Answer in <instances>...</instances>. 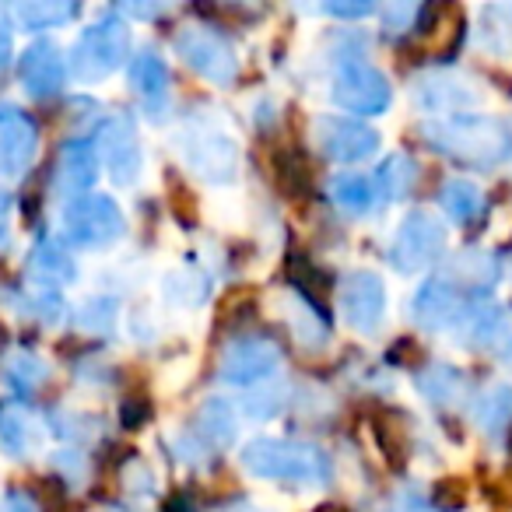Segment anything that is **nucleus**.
<instances>
[{"instance_id":"obj_39","label":"nucleus","mask_w":512,"mask_h":512,"mask_svg":"<svg viewBox=\"0 0 512 512\" xmlns=\"http://www.w3.org/2000/svg\"><path fill=\"white\" fill-rule=\"evenodd\" d=\"M127 15H137V18H158L162 15V8H123Z\"/></svg>"},{"instance_id":"obj_16","label":"nucleus","mask_w":512,"mask_h":512,"mask_svg":"<svg viewBox=\"0 0 512 512\" xmlns=\"http://www.w3.org/2000/svg\"><path fill=\"white\" fill-rule=\"evenodd\" d=\"M67 81V64L64 53L53 43H36L25 50L22 57V85L32 99H50L64 88Z\"/></svg>"},{"instance_id":"obj_23","label":"nucleus","mask_w":512,"mask_h":512,"mask_svg":"<svg viewBox=\"0 0 512 512\" xmlns=\"http://www.w3.org/2000/svg\"><path fill=\"white\" fill-rule=\"evenodd\" d=\"M439 204H442V211H446L449 221H456V225H470V221L481 218L484 193L477 190L474 183H467V179H449V183H442V190H439Z\"/></svg>"},{"instance_id":"obj_17","label":"nucleus","mask_w":512,"mask_h":512,"mask_svg":"<svg viewBox=\"0 0 512 512\" xmlns=\"http://www.w3.org/2000/svg\"><path fill=\"white\" fill-rule=\"evenodd\" d=\"M99 176V151L92 141H67L57 158V190L67 197H85Z\"/></svg>"},{"instance_id":"obj_31","label":"nucleus","mask_w":512,"mask_h":512,"mask_svg":"<svg viewBox=\"0 0 512 512\" xmlns=\"http://www.w3.org/2000/svg\"><path fill=\"white\" fill-rule=\"evenodd\" d=\"M113 316H116L113 302L95 299V302H85V306H81L78 323L85 330H109V327H113Z\"/></svg>"},{"instance_id":"obj_8","label":"nucleus","mask_w":512,"mask_h":512,"mask_svg":"<svg viewBox=\"0 0 512 512\" xmlns=\"http://www.w3.org/2000/svg\"><path fill=\"white\" fill-rule=\"evenodd\" d=\"M330 99H334L344 113L379 116L390 109L393 92L383 71H376V67L365 64V60H355V64H344L341 71H337Z\"/></svg>"},{"instance_id":"obj_30","label":"nucleus","mask_w":512,"mask_h":512,"mask_svg":"<svg viewBox=\"0 0 512 512\" xmlns=\"http://www.w3.org/2000/svg\"><path fill=\"white\" fill-rule=\"evenodd\" d=\"M463 383H467V379L456 369H449V365H432V369H425L418 376L421 393H425L428 400H435V404H453L463 393Z\"/></svg>"},{"instance_id":"obj_11","label":"nucleus","mask_w":512,"mask_h":512,"mask_svg":"<svg viewBox=\"0 0 512 512\" xmlns=\"http://www.w3.org/2000/svg\"><path fill=\"white\" fill-rule=\"evenodd\" d=\"M316 148L330 158V162H365L369 155H376L379 134L369 130L365 123L348 120V116H320L313 123Z\"/></svg>"},{"instance_id":"obj_12","label":"nucleus","mask_w":512,"mask_h":512,"mask_svg":"<svg viewBox=\"0 0 512 512\" xmlns=\"http://www.w3.org/2000/svg\"><path fill=\"white\" fill-rule=\"evenodd\" d=\"M281 365V348L267 337H239L221 351V379L235 386L264 383Z\"/></svg>"},{"instance_id":"obj_1","label":"nucleus","mask_w":512,"mask_h":512,"mask_svg":"<svg viewBox=\"0 0 512 512\" xmlns=\"http://www.w3.org/2000/svg\"><path fill=\"white\" fill-rule=\"evenodd\" d=\"M421 134L439 155L460 165H474V169H495L512 158V130L509 123L495 120V116H446V120L425 123Z\"/></svg>"},{"instance_id":"obj_19","label":"nucleus","mask_w":512,"mask_h":512,"mask_svg":"<svg viewBox=\"0 0 512 512\" xmlns=\"http://www.w3.org/2000/svg\"><path fill=\"white\" fill-rule=\"evenodd\" d=\"M130 88H134V95L144 102V109L151 116L162 113L165 95H169V67H165V60L155 50H144L134 57V64H130Z\"/></svg>"},{"instance_id":"obj_27","label":"nucleus","mask_w":512,"mask_h":512,"mask_svg":"<svg viewBox=\"0 0 512 512\" xmlns=\"http://www.w3.org/2000/svg\"><path fill=\"white\" fill-rule=\"evenodd\" d=\"M197 439L204 446H228L235 439V414L228 404L211 400L204 411L197 414Z\"/></svg>"},{"instance_id":"obj_21","label":"nucleus","mask_w":512,"mask_h":512,"mask_svg":"<svg viewBox=\"0 0 512 512\" xmlns=\"http://www.w3.org/2000/svg\"><path fill=\"white\" fill-rule=\"evenodd\" d=\"M11 22L25 32H43V29H60L78 15V4H57V0H29V4H15L8 11Z\"/></svg>"},{"instance_id":"obj_10","label":"nucleus","mask_w":512,"mask_h":512,"mask_svg":"<svg viewBox=\"0 0 512 512\" xmlns=\"http://www.w3.org/2000/svg\"><path fill=\"white\" fill-rule=\"evenodd\" d=\"M95 151L116 186H130L141 176V137H137V123L127 113H116L102 123Z\"/></svg>"},{"instance_id":"obj_38","label":"nucleus","mask_w":512,"mask_h":512,"mask_svg":"<svg viewBox=\"0 0 512 512\" xmlns=\"http://www.w3.org/2000/svg\"><path fill=\"white\" fill-rule=\"evenodd\" d=\"M8 60H11V36L4 29H0V71L8 67Z\"/></svg>"},{"instance_id":"obj_24","label":"nucleus","mask_w":512,"mask_h":512,"mask_svg":"<svg viewBox=\"0 0 512 512\" xmlns=\"http://www.w3.org/2000/svg\"><path fill=\"white\" fill-rule=\"evenodd\" d=\"M32 271L46 281V285H71L78 278V264L60 242H39L32 253Z\"/></svg>"},{"instance_id":"obj_4","label":"nucleus","mask_w":512,"mask_h":512,"mask_svg":"<svg viewBox=\"0 0 512 512\" xmlns=\"http://www.w3.org/2000/svg\"><path fill=\"white\" fill-rule=\"evenodd\" d=\"M176 53L190 71H197L204 81L218 88H228L239 78V57L228 46L221 32L207 29V25H186L176 32Z\"/></svg>"},{"instance_id":"obj_6","label":"nucleus","mask_w":512,"mask_h":512,"mask_svg":"<svg viewBox=\"0 0 512 512\" xmlns=\"http://www.w3.org/2000/svg\"><path fill=\"white\" fill-rule=\"evenodd\" d=\"M446 249V228L425 211H411L400 221L390 246V264L400 274H418L432 267Z\"/></svg>"},{"instance_id":"obj_28","label":"nucleus","mask_w":512,"mask_h":512,"mask_svg":"<svg viewBox=\"0 0 512 512\" xmlns=\"http://www.w3.org/2000/svg\"><path fill=\"white\" fill-rule=\"evenodd\" d=\"M477 414V425L484 428V432H502L505 425L512 421V386H491L488 393H484L481 400H477L474 407Z\"/></svg>"},{"instance_id":"obj_36","label":"nucleus","mask_w":512,"mask_h":512,"mask_svg":"<svg viewBox=\"0 0 512 512\" xmlns=\"http://www.w3.org/2000/svg\"><path fill=\"white\" fill-rule=\"evenodd\" d=\"M327 11L334 18H365V15H372L369 4H330Z\"/></svg>"},{"instance_id":"obj_34","label":"nucleus","mask_w":512,"mask_h":512,"mask_svg":"<svg viewBox=\"0 0 512 512\" xmlns=\"http://www.w3.org/2000/svg\"><path fill=\"white\" fill-rule=\"evenodd\" d=\"M0 512H39V505L32 502L25 491H11V495L0 502Z\"/></svg>"},{"instance_id":"obj_25","label":"nucleus","mask_w":512,"mask_h":512,"mask_svg":"<svg viewBox=\"0 0 512 512\" xmlns=\"http://www.w3.org/2000/svg\"><path fill=\"white\" fill-rule=\"evenodd\" d=\"M0 372H4V383L18 393H36L50 379V365L32 351H11Z\"/></svg>"},{"instance_id":"obj_29","label":"nucleus","mask_w":512,"mask_h":512,"mask_svg":"<svg viewBox=\"0 0 512 512\" xmlns=\"http://www.w3.org/2000/svg\"><path fill=\"white\" fill-rule=\"evenodd\" d=\"M207 288L211 285H207L204 271H197V267H183V271L169 274V281H165V299H169L172 306L193 309L207 299Z\"/></svg>"},{"instance_id":"obj_14","label":"nucleus","mask_w":512,"mask_h":512,"mask_svg":"<svg viewBox=\"0 0 512 512\" xmlns=\"http://www.w3.org/2000/svg\"><path fill=\"white\" fill-rule=\"evenodd\" d=\"M39 130L29 116L11 102H0V169L8 176H22L36 162Z\"/></svg>"},{"instance_id":"obj_5","label":"nucleus","mask_w":512,"mask_h":512,"mask_svg":"<svg viewBox=\"0 0 512 512\" xmlns=\"http://www.w3.org/2000/svg\"><path fill=\"white\" fill-rule=\"evenodd\" d=\"M64 232L74 246L106 249L123 235V211L106 193H85V197H74L67 204Z\"/></svg>"},{"instance_id":"obj_9","label":"nucleus","mask_w":512,"mask_h":512,"mask_svg":"<svg viewBox=\"0 0 512 512\" xmlns=\"http://www.w3.org/2000/svg\"><path fill=\"white\" fill-rule=\"evenodd\" d=\"M414 323L425 330H453L470 323V316L477 313V302L470 299L463 288H456L453 281L446 278H435L425 281L414 295Z\"/></svg>"},{"instance_id":"obj_32","label":"nucleus","mask_w":512,"mask_h":512,"mask_svg":"<svg viewBox=\"0 0 512 512\" xmlns=\"http://www.w3.org/2000/svg\"><path fill=\"white\" fill-rule=\"evenodd\" d=\"M421 15V8H414V4H393V8L383 11V29L386 36H404L407 29L414 25V18Z\"/></svg>"},{"instance_id":"obj_13","label":"nucleus","mask_w":512,"mask_h":512,"mask_svg":"<svg viewBox=\"0 0 512 512\" xmlns=\"http://www.w3.org/2000/svg\"><path fill=\"white\" fill-rule=\"evenodd\" d=\"M341 320L358 334H376L386 320V288L376 274H351L341 285Z\"/></svg>"},{"instance_id":"obj_15","label":"nucleus","mask_w":512,"mask_h":512,"mask_svg":"<svg viewBox=\"0 0 512 512\" xmlns=\"http://www.w3.org/2000/svg\"><path fill=\"white\" fill-rule=\"evenodd\" d=\"M414 102H418V109H428L439 120H446V116H463V109H470L477 102V92L460 74L439 71V74H425L414 85Z\"/></svg>"},{"instance_id":"obj_18","label":"nucleus","mask_w":512,"mask_h":512,"mask_svg":"<svg viewBox=\"0 0 512 512\" xmlns=\"http://www.w3.org/2000/svg\"><path fill=\"white\" fill-rule=\"evenodd\" d=\"M43 421L22 404L0 407V453L8 456H29L43 446Z\"/></svg>"},{"instance_id":"obj_3","label":"nucleus","mask_w":512,"mask_h":512,"mask_svg":"<svg viewBox=\"0 0 512 512\" xmlns=\"http://www.w3.org/2000/svg\"><path fill=\"white\" fill-rule=\"evenodd\" d=\"M130 29L120 18H102L88 25L71 50V71L78 81H102L127 60Z\"/></svg>"},{"instance_id":"obj_26","label":"nucleus","mask_w":512,"mask_h":512,"mask_svg":"<svg viewBox=\"0 0 512 512\" xmlns=\"http://www.w3.org/2000/svg\"><path fill=\"white\" fill-rule=\"evenodd\" d=\"M418 183V165L411 155H393L386 158V165L376 172V186L383 200H407V193Z\"/></svg>"},{"instance_id":"obj_33","label":"nucleus","mask_w":512,"mask_h":512,"mask_svg":"<svg viewBox=\"0 0 512 512\" xmlns=\"http://www.w3.org/2000/svg\"><path fill=\"white\" fill-rule=\"evenodd\" d=\"M278 407H281L278 390H260V393H249L246 397V411L253 414V418H271Z\"/></svg>"},{"instance_id":"obj_22","label":"nucleus","mask_w":512,"mask_h":512,"mask_svg":"<svg viewBox=\"0 0 512 512\" xmlns=\"http://www.w3.org/2000/svg\"><path fill=\"white\" fill-rule=\"evenodd\" d=\"M498 274H502V267H498V260L491 253H484V249H467V253L456 256V264H453V281L456 288H474V292H481L484 288H495Z\"/></svg>"},{"instance_id":"obj_35","label":"nucleus","mask_w":512,"mask_h":512,"mask_svg":"<svg viewBox=\"0 0 512 512\" xmlns=\"http://www.w3.org/2000/svg\"><path fill=\"white\" fill-rule=\"evenodd\" d=\"M390 512H435V509L425 502V498H418V495H397V498H393V509Z\"/></svg>"},{"instance_id":"obj_7","label":"nucleus","mask_w":512,"mask_h":512,"mask_svg":"<svg viewBox=\"0 0 512 512\" xmlns=\"http://www.w3.org/2000/svg\"><path fill=\"white\" fill-rule=\"evenodd\" d=\"M183 158L190 172L204 183H232L239 172V148L218 127H190L183 134Z\"/></svg>"},{"instance_id":"obj_37","label":"nucleus","mask_w":512,"mask_h":512,"mask_svg":"<svg viewBox=\"0 0 512 512\" xmlns=\"http://www.w3.org/2000/svg\"><path fill=\"white\" fill-rule=\"evenodd\" d=\"M8 211H11V200H8V193L0 190V239L8 232Z\"/></svg>"},{"instance_id":"obj_20","label":"nucleus","mask_w":512,"mask_h":512,"mask_svg":"<svg viewBox=\"0 0 512 512\" xmlns=\"http://www.w3.org/2000/svg\"><path fill=\"white\" fill-rule=\"evenodd\" d=\"M330 197L341 211L348 214H369L379 204V186L376 179L358 176V172H341V176L330 179Z\"/></svg>"},{"instance_id":"obj_2","label":"nucleus","mask_w":512,"mask_h":512,"mask_svg":"<svg viewBox=\"0 0 512 512\" xmlns=\"http://www.w3.org/2000/svg\"><path fill=\"white\" fill-rule=\"evenodd\" d=\"M242 467L264 481L302 484V488H323L334 477V463L320 446L292 439H253L242 449Z\"/></svg>"}]
</instances>
